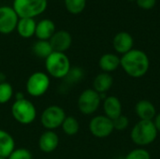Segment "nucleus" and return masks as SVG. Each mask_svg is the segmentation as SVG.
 Masks as SVG:
<instances>
[{"label": "nucleus", "mask_w": 160, "mask_h": 159, "mask_svg": "<svg viewBox=\"0 0 160 159\" xmlns=\"http://www.w3.org/2000/svg\"><path fill=\"white\" fill-rule=\"evenodd\" d=\"M113 123V127L114 129L118 130V131H123L125 129H127L129 126V120L127 116L121 114L120 116H118L117 118H115L114 120H112Z\"/></svg>", "instance_id": "28"}, {"label": "nucleus", "mask_w": 160, "mask_h": 159, "mask_svg": "<svg viewBox=\"0 0 160 159\" xmlns=\"http://www.w3.org/2000/svg\"><path fill=\"white\" fill-rule=\"evenodd\" d=\"M37 22L31 18H20L17 23L16 31L20 37L23 38H30L35 36Z\"/></svg>", "instance_id": "17"}, {"label": "nucleus", "mask_w": 160, "mask_h": 159, "mask_svg": "<svg viewBox=\"0 0 160 159\" xmlns=\"http://www.w3.org/2000/svg\"><path fill=\"white\" fill-rule=\"evenodd\" d=\"M89 130L91 134L98 139L109 137L114 130L112 120L106 115H98L91 119L89 123Z\"/></svg>", "instance_id": "9"}, {"label": "nucleus", "mask_w": 160, "mask_h": 159, "mask_svg": "<svg viewBox=\"0 0 160 159\" xmlns=\"http://www.w3.org/2000/svg\"><path fill=\"white\" fill-rule=\"evenodd\" d=\"M100 95L94 89H86L82 91L78 98L79 111L84 115L93 114L100 106Z\"/></svg>", "instance_id": "8"}, {"label": "nucleus", "mask_w": 160, "mask_h": 159, "mask_svg": "<svg viewBox=\"0 0 160 159\" xmlns=\"http://www.w3.org/2000/svg\"><path fill=\"white\" fill-rule=\"evenodd\" d=\"M98 66L103 72L111 73L120 67V57L115 53H104L99 58Z\"/></svg>", "instance_id": "19"}, {"label": "nucleus", "mask_w": 160, "mask_h": 159, "mask_svg": "<svg viewBox=\"0 0 160 159\" xmlns=\"http://www.w3.org/2000/svg\"><path fill=\"white\" fill-rule=\"evenodd\" d=\"M63 131L68 136L76 135L80 129V124L78 120L73 116H67L61 126Z\"/></svg>", "instance_id": "22"}, {"label": "nucleus", "mask_w": 160, "mask_h": 159, "mask_svg": "<svg viewBox=\"0 0 160 159\" xmlns=\"http://www.w3.org/2000/svg\"><path fill=\"white\" fill-rule=\"evenodd\" d=\"M55 33V24L50 19H43L37 22L35 36L38 40H50Z\"/></svg>", "instance_id": "16"}, {"label": "nucleus", "mask_w": 160, "mask_h": 159, "mask_svg": "<svg viewBox=\"0 0 160 159\" xmlns=\"http://www.w3.org/2000/svg\"><path fill=\"white\" fill-rule=\"evenodd\" d=\"M136 2L139 7L145 10L152 9L157 4V0H136Z\"/></svg>", "instance_id": "29"}, {"label": "nucleus", "mask_w": 160, "mask_h": 159, "mask_svg": "<svg viewBox=\"0 0 160 159\" xmlns=\"http://www.w3.org/2000/svg\"><path fill=\"white\" fill-rule=\"evenodd\" d=\"M122 103L120 99L114 96H109L104 98L103 101V111L107 117L114 120L122 114Z\"/></svg>", "instance_id": "14"}, {"label": "nucleus", "mask_w": 160, "mask_h": 159, "mask_svg": "<svg viewBox=\"0 0 160 159\" xmlns=\"http://www.w3.org/2000/svg\"><path fill=\"white\" fill-rule=\"evenodd\" d=\"M134 39L132 36L126 31L117 33L112 39V46L116 52L125 54L133 49Z\"/></svg>", "instance_id": "12"}, {"label": "nucleus", "mask_w": 160, "mask_h": 159, "mask_svg": "<svg viewBox=\"0 0 160 159\" xmlns=\"http://www.w3.org/2000/svg\"><path fill=\"white\" fill-rule=\"evenodd\" d=\"M0 159H8V158H5V157H0Z\"/></svg>", "instance_id": "31"}, {"label": "nucleus", "mask_w": 160, "mask_h": 159, "mask_svg": "<svg viewBox=\"0 0 160 159\" xmlns=\"http://www.w3.org/2000/svg\"><path fill=\"white\" fill-rule=\"evenodd\" d=\"M113 84V78L110 73L101 72L96 76L93 82V89L100 94H106Z\"/></svg>", "instance_id": "18"}, {"label": "nucleus", "mask_w": 160, "mask_h": 159, "mask_svg": "<svg viewBox=\"0 0 160 159\" xmlns=\"http://www.w3.org/2000/svg\"><path fill=\"white\" fill-rule=\"evenodd\" d=\"M49 41L53 52H65L72 44V37L69 32L66 30H59L55 31Z\"/></svg>", "instance_id": "11"}, {"label": "nucleus", "mask_w": 160, "mask_h": 159, "mask_svg": "<svg viewBox=\"0 0 160 159\" xmlns=\"http://www.w3.org/2000/svg\"><path fill=\"white\" fill-rule=\"evenodd\" d=\"M59 145V137L53 130L44 131L38 140V147L41 152L50 154L55 151Z\"/></svg>", "instance_id": "13"}, {"label": "nucleus", "mask_w": 160, "mask_h": 159, "mask_svg": "<svg viewBox=\"0 0 160 159\" xmlns=\"http://www.w3.org/2000/svg\"><path fill=\"white\" fill-rule=\"evenodd\" d=\"M19 19L12 7L0 6V34L9 35L15 31Z\"/></svg>", "instance_id": "10"}, {"label": "nucleus", "mask_w": 160, "mask_h": 159, "mask_svg": "<svg viewBox=\"0 0 160 159\" xmlns=\"http://www.w3.org/2000/svg\"><path fill=\"white\" fill-rule=\"evenodd\" d=\"M83 78V70L81 67H71L68 75L64 78V80L68 83H75L80 82Z\"/></svg>", "instance_id": "25"}, {"label": "nucleus", "mask_w": 160, "mask_h": 159, "mask_svg": "<svg viewBox=\"0 0 160 159\" xmlns=\"http://www.w3.org/2000/svg\"><path fill=\"white\" fill-rule=\"evenodd\" d=\"M15 121L21 125H30L37 118V109L35 105L25 97L15 100L10 109Z\"/></svg>", "instance_id": "5"}, {"label": "nucleus", "mask_w": 160, "mask_h": 159, "mask_svg": "<svg viewBox=\"0 0 160 159\" xmlns=\"http://www.w3.org/2000/svg\"><path fill=\"white\" fill-rule=\"evenodd\" d=\"M47 74L55 79H64L71 68L68 56L65 52H52L45 59Z\"/></svg>", "instance_id": "2"}, {"label": "nucleus", "mask_w": 160, "mask_h": 159, "mask_svg": "<svg viewBox=\"0 0 160 159\" xmlns=\"http://www.w3.org/2000/svg\"><path fill=\"white\" fill-rule=\"evenodd\" d=\"M135 112L140 120L144 121H153L157 115L156 107L147 99H142L137 102L135 106Z\"/></svg>", "instance_id": "15"}, {"label": "nucleus", "mask_w": 160, "mask_h": 159, "mask_svg": "<svg viewBox=\"0 0 160 159\" xmlns=\"http://www.w3.org/2000/svg\"><path fill=\"white\" fill-rule=\"evenodd\" d=\"M33 53L41 59H46L52 52V48L49 40H38L36 41L32 46Z\"/></svg>", "instance_id": "21"}, {"label": "nucleus", "mask_w": 160, "mask_h": 159, "mask_svg": "<svg viewBox=\"0 0 160 159\" xmlns=\"http://www.w3.org/2000/svg\"><path fill=\"white\" fill-rule=\"evenodd\" d=\"M14 92L10 83L8 82L0 83V104L8 103L13 97Z\"/></svg>", "instance_id": "24"}, {"label": "nucleus", "mask_w": 160, "mask_h": 159, "mask_svg": "<svg viewBox=\"0 0 160 159\" xmlns=\"http://www.w3.org/2000/svg\"><path fill=\"white\" fill-rule=\"evenodd\" d=\"M50 77L42 71L34 72L26 81L25 89L28 95L34 97L43 96L50 87Z\"/></svg>", "instance_id": "6"}, {"label": "nucleus", "mask_w": 160, "mask_h": 159, "mask_svg": "<svg viewBox=\"0 0 160 159\" xmlns=\"http://www.w3.org/2000/svg\"><path fill=\"white\" fill-rule=\"evenodd\" d=\"M120 66L131 78H142L149 70L150 60L146 52L142 50L132 49L120 58Z\"/></svg>", "instance_id": "1"}, {"label": "nucleus", "mask_w": 160, "mask_h": 159, "mask_svg": "<svg viewBox=\"0 0 160 159\" xmlns=\"http://www.w3.org/2000/svg\"><path fill=\"white\" fill-rule=\"evenodd\" d=\"M66 117V112L63 108L57 105H51L42 112L40 123L47 130H54L62 126Z\"/></svg>", "instance_id": "7"}, {"label": "nucleus", "mask_w": 160, "mask_h": 159, "mask_svg": "<svg viewBox=\"0 0 160 159\" xmlns=\"http://www.w3.org/2000/svg\"><path fill=\"white\" fill-rule=\"evenodd\" d=\"M158 130L153 121L140 120L132 128L130 138L138 146H147L153 143L158 137Z\"/></svg>", "instance_id": "3"}, {"label": "nucleus", "mask_w": 160, "mask_h": 159, "mask_svg": "<svg viewBox=\"0 0 160 159\" xmlns=\"http://www.w3.org/2000/svg\"><path fill=\"white\" fill-rule=\"evenodd\" d=\"M15 150V141L7 131L0 129V157L8 158Z\"/></svg>", "instance_id": "20"}, {"label": "nucleus", "mask_w": 160, "mask_h": 159, "mask_svg": "<svg viewBox=\"0 0 160 159\" xmlns=\"http://www.w3.org/2000/svg\"><path fill=\"white\" fill-rule=\"evenodd\" d=\"M32 154L28 149L25 148H18L8 156V159H32Z\"/></svg>", "instance_id": "27"}, {"label": "nucleus", "mask_w": 160, "mask_h": 159, "mask_svg": "<svg viewBox=\"0 0 160 159\" xmlns=\"http://www.w3.org/2000/svg\"><path fill=\"white\" fill-rule=\"evenodd\" d=\"M48 7V0H13L12 7L19 18H31L41 15Z\"/></svg>", "instance_id": "4"}, {"label": "nucleus", "mask_w": 160, "mask_h": 159, "mask_svg": "<svg viewBox=\"0 0 160 159\" xmlns=\"http://www.w3.org/2000/svg\"><path fill=\"white\" fill-rule=\"evenodd\" d=\"M124 159H151L149 152L143 148H137L130 151Z\"/></svg>", "instance_id": "26"}, {"label": "nucleus", "mask_w": 160, "mask_h": 159, "mask_svg": "<svg viewBox=\"0 0 160 159\" xmlns=\"http://www.w3.org/2000/svg\"><path fill=\"white\" fill-rule=\"evenodd\" d=\"M64 4L66 9L73 15L81 14L85 7H86V0H64Z\"/></svg>", "instance_id": "23"}, {"label": "nucleus", "mask_w": 160, "mask_h": 159, "mask_svg": "<svg viewBox=\"0 0 160 159\" xmlns=\"http://www.w3.org/2000/svg\"><path fill=\"white\" fill-rule=\"evenodd\" d=\"M128 1H136V0H128Z\"/></svg>", "instance_id": "32"}, {"label": "nucleus", "mask_w": 160, "mask_h": 159, "mask_svg": "<svg viewBox=\"0 0 160 159\" xmlns=\"http://www.w3.org/2000/svg\"><path fill=\"white\" fill-rule=\"evenodd\" d=\"M154 124H155V127L158 130V132H160V113L157 114L155 119H154Z\"/></svg>", "instance_id": "30"}]
</instances>
